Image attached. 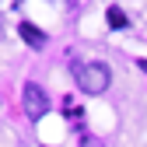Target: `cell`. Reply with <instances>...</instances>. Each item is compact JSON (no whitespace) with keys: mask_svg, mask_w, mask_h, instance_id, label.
<instances>
[{"mask_svg":"<svg viewBox=\"0 0 147 147\" xmlns=\"http://www.w3.org/2000/svg\"><path fill=\"white\" fill-rule=\"evenodd\" d=\"M81 147H105V144H102L98 137H84V140H81Z\"/></svg>","mask_w":147,"mask_h":147,"instance_id":"5b68a950","label":"cell"},{"mask_svg":"<svg viewBox=\"0 0 147 147\" xmlns=\"http://www.w3.org/2000/svg\"><path fill=\"white\" fill-rule=\"evenodd\" d=\"M74 74H77V88L88 91V95H102L109 88V81H112L105 63H77L74 60Z\"/></svg>","mask_w":147,"mask_h":147,"instance_id":"6da1fadb","label":"cell"},{"mask_svg":"<svg viewBox=\"0 0 147 147\" xmlns=\"http://www.w3.org/2000/svg\"><path fill=\"white\" fill-rule=\"evenodd\" d=\"M105 18H109V25H112V28H123V25H126V14H123L119 7H109Z\"/></svg>","mask_w":147,"mask_h":147,"instance_id":"277c9868","label":"cell"},{"mask_svg":"<svg viewBox=\"0 0 147 147\" xmlns=\"http://www.w3.org/2000/svg\"><path fill=\"white\" fill-rule=\"evenodd\" d=\"M18 32H21V39H25L28 46H35V49H42V46H46V35H42L39 28H35V25H28V21H25Z\"/></svg>","mask_w":147,"mask_h":147,"instance_id":"3957f363","label":"cell"},{"mask_svg":"<svg viewBox=\"0 0 147 147\" xmlns=\"http://www.w3.org/2000/svg\"><path fill=\"white\" fill-rule=\"evenodd\" d=\"M25 112L32 119H42L49 112V98H46V91L39 84H25Z\"/></svg>","mask_w":147,"mask_h":147,"instance_id":"7a4b0ae2","label":"cell"}]
</instances>
